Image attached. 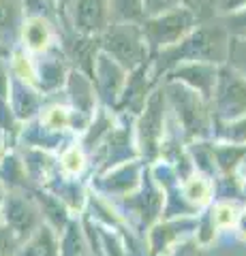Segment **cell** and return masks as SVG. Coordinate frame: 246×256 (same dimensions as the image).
Returning a JSON list of instances; mask_svg holds the SVG:
<instances>
[{"mask_svg":"<svg viewBox=\"0 0 246 256\" xmlns=\"http://www.w3.org/2000/svg\"><path fill=\"white\" fill-rule=\"evenodd\" d=\"M9 210L13 214H18V216H11V224H13L15 228H30L35 224V214H33V210H30L26 203L13 201Z\"/></svg>","mask_w":246,"mask_h":256,"instance_id":"obj_3","label":"cell"},{"mask_svg":"<svg viewBox=\"0 0 246 256\" xmlns=\"http://www.w3.org/2000/svg\"><path fill=\"white\" fill-rule=\"evenodd\" d=\"M184 194L193 203L201 205V203L208 201V196H210V184L205 180H201V178H195V180H190L184 186Z\"/></svg>","mask_w":246,"mask_h":256,"instance_id":"obj_4","label":"cell"},{"mask_svg":"<svg viewBox=\"0 0 246 256\" xmlns=\"http://www.w3.org/2000/svg\"><path fill=\"white\" fill-rule=\"evenodd\" d=\"M24 38L33 50H45L47 41H50V30L41 20H33L24 28Z\"/></svg>","mask_w":246,"mask_h":256,"instance_id":"obj_1","label":"cell"},{"mask_svg":"<svg viewBox=\"0 0 246 256\" xmlns=\"http://www.w3.org/2000/svg\"><path fill=\"white\" fill-rule=\"evenodd\" d=\"M214 220H216L218 226H231L235 220V207L231 205H220L216 214H214Z\"/></svg>","mask_w":246,"mask_h":256,"instance_id":"obj_6","label":"cell"},{"mask_svg":"<svg viewBox=\"0 0 246 256\" xmlns=\"http://www.w3.org/2000/svg\"><path fill=\"white\" fill-rule=\"evenodd\" d=\"M24 256H56V244H54L52 235L47 233V230H41V233L30 242Z\"/></svg>","mask_w":246,"mask_h":256,"instance_id":"obj_2","label":"cell"},{"mask_svg":"<svg viewBox=\"0 0 246 256\" xmlns=\"http://www.w3.org/2000/svg\"><path fill=\"white\" fill-rule=\"evenodd\" d=\"M7 22H11V4L7 0H0V28H5Z\"/></svg>","mask_w":246,"mask_h":256,"instance_id":"obj_7","label":"cell"},{"mask_svg":"<svg viewBox=\"0 0 246 256\" xmlns=\"http://www.w3.org/2000/svg\"><path fill=\"white\" fill-rule=\"evenodd\" d=\"M82 166H84V156H82V152H79L77 148L69 150L67 156H65V169L71 171V173H77V171H82Z\"/></svg>","mask_w":246,"mask_h":256,"instance_id":"obj_5","label":"cell"},{"mask_svg":"<svg viewBox=\"0 0 246 256\" xmlns=\"http://www.w3.org/2000/svg\"><path fill=\"white\" fill-rule=\"evenodd\" d=\"M240 233H242V237L246 239V214L240 218Z\"/></svg>","mask_w":246,"mask_h":256,"instance_id":"obj_8","label":"cell"}]
</instances>
